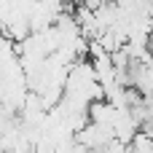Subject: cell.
Segmentation results:
<instances>
[{"mask_svg":"<svg viewBox=\"0 0 153 153\" xmlns=\"http://www.w3.org/2000/svg\"><path fill=\"white\" fill-rule=\"evenodd\" d=\"M73 140L81 143L86 151H97V148H102L105 143L113 140V126L97 124V121H86L78 132H73Z\"/></svg>","mask_w":153,"mask_h":153,"instance_id":"6da1fadb","label":"cell"},{"mask_svg":"<svg viewBox=\"0 0 153 153\" xmlns=\"http://www.w3.org/2000/svg\"><path fill=\"white\" fill-rule=\"evenodd\" d=\"M132 153H153V140H151V132H143V129H137L134 132V137L129 140V145H126Z\"/></svg>","mask_w":153,"mask_h":153,"instance_id":"7a4b0ae2","label":"cell"},{"mask_svg":"<svg viewBox=\"0 0 153 153\" xmlns=\"http://www.w3.org/2000/svg\"><path fill=\"white\" fill-rule=\"evenodd\" d=\"M89 153H126V145L124 143H118L116 137L110 140V143H105L102 148H97V151H89Z\"/></svg>","mask_w":153,"mask_h":153,"instance_id":"3957f363","label":"cell"}]
</instances>
